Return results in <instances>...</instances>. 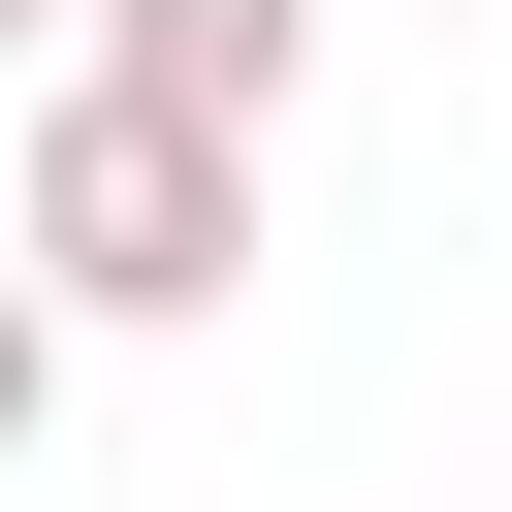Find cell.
<instances>
[{
    "instance_id": "obj_1",
    "label": "cell",
    "mask_w": 512,
    "mask_h": 512,
    "mask_svg": "<svg viewBox=\"0 0 512 512\" xmlns=\"http://www.w3.org/2000/svg\"><path fill=\"white\" fill-rule=\"evenodd\" d=\"M0 288H32V320H224V288H256V160L64 64V128H32V192H0Z\"/></svg>"
},
{
    "instance_id": "obj_2",
    "label": "cell",
    "mask_w": 512,
    "mask_h": 512,
    "mask_svg": "<svg viewBox=\"0 0 512 512\" xmlns=\"http://www.w3.org/2000/svg\"><path fill=\"white\" fill-rule=\"evenodd\" d=\"M96 96H160V128L256 160V128L320 96V0H96Z\"/></svg>"
},
{
    "instance_id": "obj_3",
    "label": "cell",
    "mask_w": 512,
    "mask_h": 512,
    "mask_svg": "<svg viewBox=\"0 0 512 512\" xmlns=\"http://www.w3.org/2000/svg\"><path fill=\"white\" fill-rule=\"evenodd\" d=\"M32 416H64V320H32V288H0V480H32Z\"/></svg>"
},
{
    "instance_id": "obj_4",
    "label": "cell",
    "mask_w": 512,
    "mask_h": 512,
    "mask_svg": "<svg viewBox=\"0 0 512 512\" xmlns=\"http://www.w3.org/2000/svg\"><path fill=\"white\" fill-rule=\"evenodd\" d=\"M0 32H96V0H0Z\"/></svg>"
}]
</instances>
